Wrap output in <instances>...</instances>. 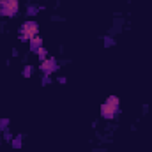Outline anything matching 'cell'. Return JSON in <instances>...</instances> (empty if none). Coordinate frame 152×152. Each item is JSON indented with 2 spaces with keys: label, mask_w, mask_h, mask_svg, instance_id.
Masks as SVG:
<instances>
[{
  "label": "cell",
  "mask_w": 152,
  "mask_h": 152,
  "mask_svg": "<svg viewBox=\"0 0 152 152\" xmlns=\"http://www.w3.org/2000/svg\"><path fill=\"white\" fill-rule=\"evenodd\" d=\"M117 110H118V97H108L106 99V103L101 106V115L104 117V118H113L115 113H117Z\"/></svg>",
  "instance_id": "cell-1"
},
{
  "label": "cell",
  "mask_w": 152,
  "mask_h": 152,
  "mask_svg": "<svg viewBox=\"0 0 152 152\" xmlns=\"http://www.w3.org/2000/svg\"><path fill=\"white\" fill-rule=\"evenodd\" d=\"M37 32H39V28L34 21H27L21 27V37L23 39H30L32 41L34 37H37Z\"/></svg>",
  "instance_id": "cell-2"
},
{
  "label": "cell",
  "mask_w": 152,
  "mask_h": 152,
  "mask_svg": "<svg viewBox=\"0 0 152 152\" xmlns=\"http://www.w3.org/2000/svg\"><path fill=\"white\" fill-rule=\"evenodd\" d=\"M0 9H2V14L14 16L18 12V0H2L0 2Z\"/></svg>",
  "instance_id": "cell-3"
},
{
  "label": "cell",
  "mask_w": 152,
  "mask_h": 152,
  "mask_svg": "<svg viewBox=\"0 0 152 152\" xmlns=\"http://www.w3.org/2000/svg\"><path fill=\"white\" fill-rule=\"evenodd\" d=\"M32 50H36L37 53H41V55H42V50H41V39H39V37L32 39Z\"/></svg>",
  "instance_id": "cell-4"
},
{
  "label": "cell",
  "mask_w": 152,
  "mask_h": 152,
  "mask_svg": "<svg viewBox=\"0 0 152 152\" xmlns=\"http://www.w3.org/2000/svg\"><path fill=\"white\" fill-rule=\"evenodd\" d=\"M53 67H55V64H53V60H46V62L42 64V69H44V71H46V69H50V71H51Z\"/></svg>",
  "instance_id": "cell-5"
}]
</instances>
